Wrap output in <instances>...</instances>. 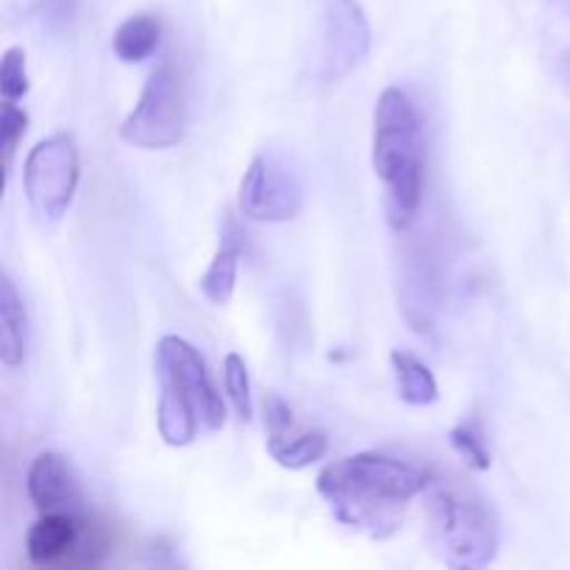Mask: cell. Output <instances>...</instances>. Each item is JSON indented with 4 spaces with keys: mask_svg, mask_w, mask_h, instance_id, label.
Masks as SVG:
<instances>
[{
    "mask_svg": "<svg viewBox=\"0 0 570 570\" xmlns=\"http://www.w3.org/2000/svg\"><path fill=\"white\" fill-rule=\"evenodd\" d=\"M184 126L187 115H184L181 81L173 67H156L145 81L137 106L122 120L120 139L142 150H167L181 142Z\"/></svg>",
    "mask_w": 570,
    "mask_h": 570,
    "instance_id": "cell-6",
    "label": "cell"
},
{
    "mask_svg": "<svg viewBox=\"0 0 570 570\" xmlns=\"http://www.w3.org/2000/svg\"><path fill=\"white\" fill-rule=\"evenodd\" d=\"M426 523L429 546L449 568L479 570L499 557V512L479 490L434 484L426 495Z\"/></svg>",
    "mask_w": 570,
    "mask_h": 570,
    "instance_id": "cell-4",
    "label": "cell"
},
{
    "mask_svg": "<svg viewBox=\"0 0 570 570\" xmlns=\"http://www.w3.org/2000/svg\"><path fill=\"white\" fill-rule=\"evenodd\" d=\"M223 384H226V395L232 401L234 412L239 415V421L248 423L254 415V401H250V376L248 365L239 354H228L223 360Z\"/></svg>",
    "mask_w": 570,
    "mask_h": 570,
    "instance_id": "cell-18",
    "label": "cell"
},
{
    "mask_svg": "<svg viewBox=\"0 0 570 570\" xmlns=\"http://www.w3.org/2000/svg\"><path fill=\"white\" fill-rule=\"evenodd\" d=\"M426 490V473L376 451L328 462L317 476V493L332 515L371 540L393 538L412 501Z\"/></svg>",
    "mask_w": 570,
    "mask_h": 570,
    "instance_id": "cell-1",
    "label": "cell"
},
{
    "mask_svg": "<svg viewBox=\"0 0 570 570\" xmlns=\"http://www.w3.org/2000/svg\"><path fill=\"white\" fill-rule=\"evenodd\" d=\"M267 454L287 471H304L328 454V438L321 429H301L287 401L278 393H265Z\"/></svg>",
    "mask_w": 570,
    "mask_h": 570,
    "instance_id": "cell-9",
    "label": "cell"
},
{
    "mask_svg": "<svg viewBox=\"0 0 570 570\" xmlns=\"http://www.w3.org/2000/svg\"><path fill=\"white\" fill-rule=\"evenodd\" d=\"M76 9H78V0H39V11H42V20L48 22L50 28L70 26Z\"/></svg>",
    "mask_w": 570,
    "mask_h": 570,
    "instance_id": "cell-21",
    "label": "cell"
},
{
    "mask_svg": "<svg viewBox=\"0 0 570 570\" xmlns=\"http://www.w3.org/2000/svg\"><path fill=\"white\" fill-rule=\"evenodd\" d=\"M399 298H404V315L415 332L432 328L434 309H438V293H434L432 271L423 265V256H412L406 271L401 273Z\"/></svg>",
    "mask_w": 570,
    "mask_h": 570,
    "instance_id": "cell-14",
    "label": "cell"
},
{
    "mask_svg": "<svg viewBox=\"0 0 570 570\" xmlns=\"http://www.w3.org/2000/svg\"><path fill=\"white\" fill-rule=\"evenodd\" d=\"M373 170L384 184V206L393 232L415 223L423 200V128L410 95L387 87L373 111Z\"/></svg>",
    "mask_w": 570,
    "mask_h": 570,
    "instance_id": "cell-3",
    "label": "cell"
},
{
    "mask_svg": "<svg viewBox=\"0 0 570 570\" xmlns=\"http://www.w3.org/2000/svg\"><path fill=\"white\" fill-rule=\"evenodd\" d=\"M154 371L159 384L156 426L167 445L184 449L200 434L223 429L226 406L212 384L204 356L193 343L176 334H165L156 343Z\"/></svg>",
    "mask_w": 570,
    "mask_h": 570,
    "instance_id": "cell-2",
    "label": "cell"
},
{
    "mask_svg": "<svg viewBox=\"0 0 570 570\" xmlns=\"http://www.w3.org/2000/svg\"><path fill=\"white\" fill-rule=\"evenodd\" d=\"M78 181L81 156L70 134H50L28 150L22 165V189L39 220L59 223L72 206Z\"/></svg>",
    "mask_w": 570,
    "mask_h": 570,
    "instance_id": "cell-5",
    "label": "cell"
},
{
    "mask_svg": "<svg viewBox=\"0 0 570 570\" xmlns=\"http://www.w3.org/2000/svg\"><path fill=\"white\" fill-rule=\"evenodd\" d=\"M31 81H28V67H26V50L22 48H9L0 61V92L3 100H20L26 98Z\"/></svg>",
    "mask_w": 570,
    "mask_h": 570,
    "instance_id": "cell-20",
    "label": "cell"
},
{
    "mask_svg": "<svg viewBox=\"0 0 570 570\" xmlns=\"http://www.w3.org/2000/svg\"><path fill=\"white\" fill-rule=\"evenodd\" d=\"M390 365H393L395 390H399L401 401L410 406H429L438 401V379L423 365L415 354L410 351H393L390 354Z\"/></svg>",
    "mask_w": 570,
    "mask_h": 570,
    "instance_id": "cell-16",
    "label": "cell"
},
{
    "mask_svg": "<svg viewBox=\"0 0 570 570\" xmlns=\"http://www.w3.org/2000/svg\"><path fill=\"white\" fill-rule=\"evenodd\" d=\"M239 259H243V237H239L232 228V223H228L209 271H206L198 282L200 295H204L212 306H226L228 301H232L234 287H237Z\"/></svg>",
    "mask_w": 570,
    "mask_h": 570,
    "instance_id": "cell-13",
    "label": "cell"
},
{
    "mask_svg": "<svg viewBox=\"0 0 570 570\" xmlns=\"http://www.w3.org/2000/svg\"><path fill=\"white\" fill-rule=\"evenodd\" d=\"M28 499L39 512H78L83 504L81 484L67 456L45 451L31 462L26 476Z\"/></svg>",
    "mask_w": 570,
    "mask_h": 570,
    "instance_id": "cell-10",
    "label": "cell"
},
{
    "mask_svg": "<svg viewBox=\"0 0 570 570\" xmlns=\"http://www.w3.org/2000/svg\"><path fill=\"white\" fill-rule=\"evenodd\" d=\"M451 449L473 468V471H490L493 465V454H490L488 434H484L482 423L476 417H468V421L456 423L449 434Z\"/></svg>",
    "mask_w": 570,
    "mask_h": 570,
    "instance_id": "cell-17",
    "label": "cell"
},
{
    "mask_svg": "<svg viewBox=\"0 0 570 570\" xmlns=\"http://www.w3.org/2000/svg\"><path fill=\"white\" fill-rule=\"evenodd\" d=\"M28 115L14 104V100H3V111H0V148H3V176L6 184L11 178V167H14V154L20 139L26 137Z\"/></svg>",
    "mask_w": 570,
    "mask_h": 570,
    "instance_id": "cell-19",
    "label": "cell"
},
{
    "mask_svg": "<svg viewBox=\"0 0 570 570\" xmlns=\"http://www.w3.org/2000/svg\"><path fill=\"white\" fill-rule=\"evenodd\" d=\"M371 53V22L360 0H323L321 17V81L337 83Z\"/></svg>",
    "mask_w": 570,
    "mask_h": 570,
    "instance_id": "cell-8",
    "label": "cell"
},
{
    "mask_svg": "<svg viewBox=\"0 0 570 570\" xmlns=\"http://www.w3.org/2000/svg\"><path fill=\"white\" fill-rule=\"evenodd\" d=\"M237 204L254 223H289L304 209V184L284 156L265 150L250 159Z\"/></svg>",
    "mask_w": 570,
    "mask_h": 570,
    "instance_id": "cell-7",
    "label": "cell"
},
{
    "mask_svg": "<svg viewBox=\"0 0 570 570\" xmlns=\"http://www.w3.org/2000/svg\"><path fill=\"white\" fill-rule=\"evenodd\" d=\"M81 540V521L78 512H45L28 529L26 551L33 566H50L70 554Z\"/></svg>",
    "mask_w": 570,
    "mask_h": 570,
    "instance_id": "cell-11",
    "label": "cell"
},
{
    "mask_svg": "<svg viewBox=\"0 0 570 570\" xmlns=\"http://www.w3.org/2000/svg\"><path fill=\"white\" fill-rule=\"evenodd\" d=\"M28 354V315L14 282L3 273L0 278V362L14 371Z\"/></svg>",
    "mask_w": 570,
    "mask_h": 570,
    "instance_id": "cell-12",
    "label": "cell"
},
{
    "mask_svg": "<svg viewBox=\"0 0 570 570\" xmlns=\"http://www.w3.org/2000/svg\"><path fill=\"white\" fill-rule=\"evenodd\" d=\"M161 42V22L150 14H131L117 26L111 50L122 65H139L150 59Z\"/></svg>",
    "mask_w": 570,
    "mask_h": 570,
    "instance_id": "cell-15",
    "label": "cell"
}]
</instances>
